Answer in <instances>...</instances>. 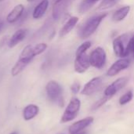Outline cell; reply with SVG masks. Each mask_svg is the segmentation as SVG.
<instances>
[{"instance_id":"cell-1","label":"cell","mask_w":134,"mask_h":134,"mask_svg":"<svg viewBox=\"0 0 134 134\" xmlns=\"http://www.w3.org/2000/svg\"><path fill=\"white\" fill-rule=\"evenodd\" d=\"M35 57L36 56L33 49V46L27 45L24 46L20 54L18 60L11 69V75L13 77H16L20 75Z\"/></svg>"},{"instance_id":"cell-2","label":"cell","mask_w":134,"mask_h":134,"mask_svg":"<svg viewBox=\"0 0 134 134\" xmlns=\"http://www.w3.org/2000/svg\"><path fill=\"white\" fill-rule=\"evenodd\" d=\"M107 16L108 13H104L93 16L90 18H89L84 23V24L82 27H80L78 31V35L79 36V38L82 39H86L90 38L91 35H93L99 27L101 22L104 20V18Z\"/></svg>"},{"instance_id":"cell-3","label":"cell","mask_w":134,"mask_h":134,"mask_svg":"<svg viewBox=\"0 0 134 134\" xmlns=\"http://www.w3.org/2000/svg\"><path fill=\"white\" fill-rule=\"evenodd\" d=\"M130 38L129 35L123 34L118 36L113 41V50L118 57L126 58L128 57V44Z\"/></svg>"},{"instance_id":"cell-4","label":"cell","mask_w":134,"mask_h":134,"mask_svg":"<svg viewBox=\"0 0 134 134\" xmlns=\"http://www.w3.org/2000/svg\"><path fill=\"white\" fill-rule=\"evenodd\" d=\"M80 107H81L80 100L76 97L72 98L70 100L68 105L67 106V108L61 117L60 122L64 123V122H70V121H72L73 119H75L78 115Z\"/></svg>"},{"instance_id":"cell-5","label":"cell","mask_w":134,"mask_h":134,"mask_svg":"<svg viewBox=\"0 0 134 134\" xmlns=\"http://www.w3.org/2000/svg\"><path fill=\"white\" fill-rule=\"evenodd\" d=\"M89 57L90 65L95 68L100 69L104 66L106 63L107 54L105 50L100 46L95 48L89 55Z\"/></svg>"},{"instance_id":"cell-6","label":"cell","mask_w":134,"mask_h":134,"mask_svg":"<svg viewBox=\"0 0 134 134\" xmlns=\"http://www.w3.org/2000/svg\"><path fill=\"white\" fill-rule=\"evenodd\" d=\"M46 92L48 99L51 102H58V100L62 97V87L54 80L48 82L46 86Z\"/></svg>"},{"instance_id":"cell-7","label":"cell","mask_w":134,"mask_h":134,"mask_svg":"<svg viewBox=\"0 0 134 134\" xmlns=\"http://www.w3.org/2000/svg\"><path fill=\"white\" fill-rule=\"evenodd\" d=\"M128 82H129L128 77H122V78L116 79L114 82H112L110 86H108L106 88L104 91V96L110 99L117 92H119L120 90L124 88Z\"/></svg>"},{"instance_id":"cell-8","label":"cell","mask_w":134,"mask_h":134,"mask_svg":"<svg viewBox=\"0 0 134 134\" xmlns=\"http://www.w3.org/2000/svg\"><path fill=\"white\" fill-rule=\"evenodd\" d=\"M90 66L91 65L90 62V57L86 54V53L79 56H75L74 68L75 71L77 73L82 74L86 72Z\"/></svg>"},{"instance_id":"cell-9","label":"cell","mask_w":134,"mask_h":134,"mask_svg":"<svg viewBox=\"0 0 134 134\" xmlns=\"http://www.w3.org/2000/svg\"><path fill=\"white\" fill-rule=\"evenodd\" d=\"M103 79L101 77H95L89 81L84 86L82 94L86 96H90L97 92L102 86Z\"/></svg>"},{"instance_id":"cell-10","label":"cell","mask_w":134,"mask_h":134,"mask_svg":"<svg viewBox=\"0 0 134 134\" xmlns=\"http://www.w3.org/2000/svg\"><path fill=\"white\" fill-rule=\"evenodd\" d=\"M130 64V60L128 58H121L116 60L108 70L107 75L110 77H113L118 75L120 71L126 69Z\"/></svg>"},{"instance_id":"cell-11","label":"cell","mask_w":134,"mask_h":134,"mask_svg":"<svg viewBox=\"0 0 134 134\" xmlns=\"http://www.w3.org/2000/svg\"><path fill=\"white\" fill-rule=\"evenodd\" d=\"M25 10V7L23 4L16 5L12 10L7 14L5 17V20L8 24H14L20 20V19L24 15Z\"/></svg>"},{"instance_id":"cell-12","label":"cell","mask_w":134,"mask_h":134,"mask_svg":"<svg viewBox=\"0 0 134 134\" xmlns=\"http://www.w3.org/2000/svg\"><path fill=\"white\" fill-rule=\"evenodd\" d=\"M73 0H61L59 2L53 4V13L52 16L54 20L60 19L64 14L65 13V11L68 8L69 5Z\"/></svg>"},{"instance_id":"cell-13","label":"cell","mask_w":134,"mask_h":134,"mask_svg":"<svg viewBox=\"0 0 134 134\" xmlns=\"http://www.w3.org/2000/svg\"><path fill=\"white\" fill-rule=\"evenodd\" d=\"M27 30L26 28H20L16 31L12 36H10L9 43H8V47L12 49L14 48L16 46H17L19 43H20L27 36Z\"/></svg>"},{"instance_id":"cell-14","label":"cell","mask_w":134,"mask_h":134,"mask_svg":"<svg viewBox=\"0 0 134 134\" xmlns=\"http://www.w3.org/2000/svg\"><path fill=\"white\" fill-rule=\"evenodd\" d=\"M93 122V118L88 117L84 119L79 120L75 123H73L69 127V133L70 134H77L80 133L82 130L89 126L92 122Z\"/></svg>"},{"instance_id":"cell-15","label":"cell","mask_w":134,"mask_h":134,"mask_svg":"<svg viewBox=\"0 0 134 134\" xmlns=\"http://www.w3.org/2000/svg\"><path fill=\"white\" fill-rule=\"evenodd\" d=\"M49 5V0H41L34 8L32 12V18L35 20L41 19L46 13Z\"/></svg>"},{"instance_id":"cell-16","label":"cell","mask_w":134,"mask_h":134,"mask_svg":"<svg viewBox=\"0 0 134 134\" xmlns=\"http://www.w3.org/2000/svg\"><path fill=\"white\" fill-rule=\"evenodd\" d=\"M79 22V18L77 16H71L66 23L63 25L61 29L59 31V37L63 38L68 35L76 26V24Z\"/></svg>"},{"instance_id":"cell-17","label":"cell","mask_w":134,"mask_h":134,"mask_svg":"<svg viewBox=\"0 0 134 134\" xmlns=\"http://www.w3.org/2000/svg\"><path fill=\"white\" fill-rule=\"evenodd\" d=\"M39 113V108L35 104H28L23 110V118L25 121H30Z\"/></svg>"},{"instance_id":"cell-18","label":"cell","mask_w":134,"mask_h":134,"mask_svg":"<svg viewBox=\"0 0 134 134\" xmlns=\"http://www.w3.org/2000/svg\"><path fill=\"white\" fill-rule=\"evenodd\" d=\"M131 7L130 5H125L122 8L117 9L112 15V20L116 22H119L123 20L130 12Z\"/></svg>"},{"instance_id":"cell-19","label":"cell","mask_w":134,"mask_h":134,"mask_svg":"<svg viewBox=\"0 0 134 134\" xmlns=\"http://www.w3.org/2000/svg\"><path fill=\"white\" fill-rule=\"evenodd\" d=\"M100 0H82L79 7V12L81 14L88 12Z\"/></svg>"},{"instance_id":"cell-20","label":"cell","mask_w":134,"mask_h":134,"mask_svg":"<svg viewBox=\"0 0 134 134\" xmlns=\"http://www.w3.org/2000/svg\"><path fill=\"white\" fill-rule=\"evenodd\" d=\"M47 48H48V45L45 42H40L33 46V49H34L35 56H38L43 53L47 49Z\"/></svg>"},{"instance_id":"cell-21","label":"cell","mask_w":134,"mask_h":134,"mask_svg":"<svg viewBox=\"0 0 134 134\" xmlns=\"http://www.w3.org/2000/svg\"><path fill=\"white\" fill-rule=\"evenodd\" d=\"M119 0H103L101 3L100 4L98 9L100 10H104L109 8L113 7L115 5H116L119 2Z\"/></svg>"},{"instance_id":"cell-22","label":"cell","mask_w":134,"mask_h":134,"mask_svg":"<svg viewBox=\"0 0 134 134\" xmlns=\"http://www.w3.org/2000/svg\"><path fill=\"white\" fill-rule=\"evenodd\" d=\"M91 47V42L90 41H86L85 42H83L82 44H81L78 49H76L75 52V56H79L81 54H83L85 53H86V51Z\"/></svg>"},{"instance_id":"cell-23","label":"cell","mask_w":134,"mask_h":134,"mask_svg":"<svg viewBox=\"0 0 134 134\" xmlns=\"http://www.w3.org/2000/svg\"><path fill=\"white\" fill-rule=\"evenodd\" d=\"M133 93L131 90L128 91L127 93H126L124 95H122L120 99H119V104L121 105H124L127 103H129L132 99H133Z\"/></svg>"},{"instance_id":"cell-24","label":"cell","mask_w":134,"mask_h":134,"mask_svg":"<svg viewBox=\"0 0 134 134\" xmlns=\"http://www.w3.org/2000/svg\"><path fill=\"white\" fill-rule=\"evenodd\" d=\"M108 97H104L103 98H101L100 100H99L98 101H97L94 104H93V106L92 107V109L93 110H97V109H98L99 108H100L102 105H104L108 100Z\"/></svg>"},{"instance_id":"cell-25","label":"cell","mask_w":134,"mask_h":134,"mask_svg":"<svg viewBox=\"0 0 134 134\" xmlns=\"http://www.w3.org/2000/svg\"><path fill=\"white\" fill-rule=\"evenodd\" d=\"M128 55H132L134 58V35L130 38L128 44Z\"/></svg>"},{"instance_id":"cell-26","label":"cell","mask_w":134,"mask_h":134,"mask_svg":"<svg viewBox=\"0 0 134 134\" xmlns=\"http://www.w3.org/2000/svg\"><path fill=\"white\" fill-rule=\"evenodd\" d=\"M10 36L9 35H3L0 38V49H3L5 46H8V43L9 41Z\"/></svg>"},{"instance_id":"cell-27","label":"cell","mask_w":134,"mask_h":134,"mask_svg":"<svg viewBox=\"0 0 134 134\" xmlns=\"http://www.w3.org/2000/svg\"><path fill=\"white\" fill-rule=\"evenodd\" d=\"M71 92H72L74 94L78 93L79 91L80 90V84H79V82H75L71 85Z\"/></svg>"},{"instance_id":"cell-28","label":"cell","mask_w":134,"mask_h":134,"mask_svg":"<svg viewBox=\"0 0 134 134\" xmlns=\"http://www.w3.org/2000/svg\"><path fill=\"white\" fill-rule=\"evenodd\" d=\"M2 27H3V23H2V21L0 20V31H1V30H2Z\"/></svg>"},{"instance_id":"cell-29","label":"cell","mask_w":134,"mask_h":134,"mask_svg":"<svg viewBox=\"0 0 134 134\" xmlns=\"http://www.w3.org/2000/svg\"><path fill=\"white\" fill-rule=\"evenodd\" d=\"M60 1H61V0H53V4H56V3H57V2H59Z\"/></svg>"},{"instance_id":"cell-30","label":"cell","mask_w":134,"mask_h":134,"mask_svg":"<svg viewBox=\"0 0 134 134\" xmlns=\"http://www.w3.org/2000/svg\"><path fill=\"white\" fill-rule=\"evenodd\" d=\"M9 134H19L18 133V132H16V131H14V132H12L11 133Z\"/></svg>"},{"instance_id":"cell-31","label":"cell","mask_w":134,"mask_h":134,"mask_svg":"<svg viewBox=\"0 0 134 134\" xmlns=\"http://www.w3.org/2000/svg\"><path fill=\"white\" fill-rule=\"evenodd\" d=\"M35 0H27V2H35Z\"/></svg>"},{"instance_id":"cell-32","label":"cell","mask_w":134,"mask_h":134,"mask_svg":"<svg viewBox=\"0 0 134 134\" xmlns=\"http://www.w3.org/2000/svg\"><path fill=\"white\" fill-rule=\"evenodd\" d=\"M77 134H87V133L84 132V133H77Z\"/></svg>"},{"instance_id":"cell-33","label":"cell","mask_w":134,"mask_h":134,"mask_svg":"<svg viewBox=\"0 0 134 134\" xmlns=\"http://www.w3.org/2000/svg\"><path fill=\"white\" fill-rule=\"evenodd\" d=\"M4 0H0V2H3Z\"/></svg>"}]
</instances>
